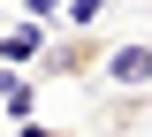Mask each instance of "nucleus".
Instances as JSON below:
<instances>
[{
	"instance_id": "39448f33",
	"label": "nucleus",
	"mask_w": 152,
	"mask_h": 137,
	"mask_svg": "<svg viewBox=\"0 0 152 137\" xmlns=\"http://www.w3.org/2000/svg\"><path fill=\"white\" fill-rule=\"evenodd\" d=\"M99 8H107V0H69V15H61V23H91Z\"/></svg>"
},
{
	"instance_id": "20e7f679",
	"label": "nucleus",
	"mask_w": 152,
	"mask_h": 137,
	"mask_svg": "<svg viewBox=\"0 0 152 137\" xmlns=\"http://www.w3.org/2000/svg\"><path fill=\"white\" fill-rule=\"evenodd\" d=\"M31 99H38V76H15L8 84V114H31Z\"/></svg>"
},
{
	"instance_id": "f257e3e1",
	"label": "nucleus",
	"mask_w": 152,
	"mask_h": 137,
	"mask_svg": "<svg viewBox=\"0 0 152 137\" xmlns=\"http://www.w3.org/2000/svg\"><path fill=\"white\" fill-rule=\"evenodd\" d=\"M107 53H114V38H107V31L69 23V31H53V38L38 46L31 76H38V84H99V76H107Z\"/></svg>"
},
{
	"instance_id": "7ed1b4c3",
	"label": "nucleus",
	"mask_w": 152,
	"mask_h": 137,
	"mask_svg": "<svg viewBox=\"0 0 152 137\" xmlns=\"http://www.w3.org/2000/svg\"><path fill=\"white\" fill-rule=\"evenodd\" d=\"M38 46H46V23H15V31H8V38H0V53H8V61H38Z\"/></svg>"
},
{
	"instance_id": "423d86ee",
	"label": "nucleus",
	"mask_w": 152,
	"mask_h": 137,
	"mask_svg": "<svg viewBox=\"0 0 152 137\" xmlns=\"http://www.w3.org/2000/svg\"><path fill=\"white\" fill-rule=\"evenodd\" d=\"M23 137H91V130H53V122H23Z\"/></svg>"
},
{
	"instance_id": "f03ea898",
	"label": "nucleus",
	"mask_w": 152,
	"mask_h": 137,
	"mask_svg": "<svg viewBox=\"0 0 152 137\" xmlns=\"http://www.w3.org/2000/svg\"><path fill=\"white\" fill-rule=\"evenodd\" d=\"M107 76H114V92H145L152 84V46H114L107 53Z\"/></svg>"
},
{
	"instance_id": "0eeeda50",
	"label": "nucleus",
	"mask_w": 152,
	"mask_h": 137,
	"mask_svg": "<svg viewBox=\"0 0 152 137\" xmlns=\"http://www.w3.org/2000/svg\"><path fill=\"white\" fill-rule=\"evenodd\" d=\"M31 15L38 23H61V0H31Z\"/></svg>"
}]
</instances>
